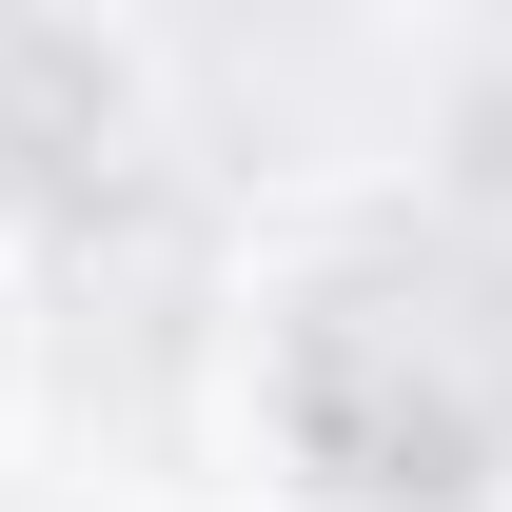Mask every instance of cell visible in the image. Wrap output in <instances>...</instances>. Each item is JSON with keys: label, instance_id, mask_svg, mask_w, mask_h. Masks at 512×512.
<instances>
[{"label": "cell", "instance_id": "1", "mask_svg": "<svg viewBox=\"0 0 512 512\" xmlns=\"http://www.w3.org/2000/svg\"><path fill=\"white\" fill-rule=\"evenodd\" d=\"M276 414L335 493H473L512 453V276L493 256H355L296 355H276Z\"/></svg>", "mask_w": 512, "mask_h": 512}, {"label": "cell", "instance_id": "2", "mask_svg": "<svg viewBox=\"0 0 512 512\" xmlns=\"http://www.w3.org/2000/svg\"><path fill=\"white\" fill-rule=\"evenodd\" d=\"M119 178V60L60 20H0V197H99Z\"/></svg>", "mask_w": 512, "mask_h": 512}]
</instances>
